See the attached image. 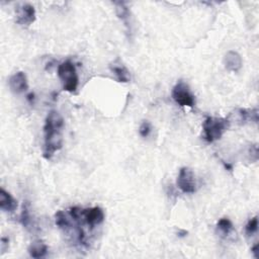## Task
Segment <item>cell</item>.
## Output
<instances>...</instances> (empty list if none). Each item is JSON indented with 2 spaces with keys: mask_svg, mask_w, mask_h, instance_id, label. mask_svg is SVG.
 Segmentation results:
<instances>
[{
  "mask_svg": "<svg viewBox=\"0 0 259 259\" xmlns=\"http://www.w3.org/2000/svg\"><path fill=\"white\" fill-rule=\"evenodd\" d=\"M172 98L180 106H188L193 108L195 104V99L193 94L190 93V89L187 83L184 81H179L172 89Z\"/></svg>",
  "mask_w": 259,
  "mask_h": 259,
  "instance_id": "cell-4",
  "label": "cell"
},
{
  "mask_svg": "<svg viewBox=\"0 0 259 259\" xmlns=\"http://www.w3.org/2000/svg\"><path fill=\"white\" fill-rule=\"evenodd\" d=\"M18 208V202L4 188L0 189V209L3 212H13Z\"/></svg>",
  "mask_w": 259,
  "mask_h": 259,
  "instance_id": "cell-12",
  "label": "cell"
},
{
  "mask_svg": "<svg viewBox=\"0 0 259 259\" xmlns=\"http://www.w3.org/2000/svg\"><path fill=\"white\" fill-rule=\"evenodd\" d=\"M152 131V127H151V124L149 123L148 120H143L142 124L139 128V133H140V136L143 137V138H147V137L150 135Z\"/></svg>",
  "mask_w": 259,
  "mask_h": 259,
  "instance_id": "cell-18",
  "label": "cell"
},
{
  "mask_svg": "<svg viewBox=\"0 0 259 259\" xmlns=\"http://www.w3.org/2000/svg\"><path fill=\"white\" fill-rule=\"evenodd\" d=\"M8 84H9V87H10L12 93L18 94H23L28 89L26 75L22 71L14 73L9 78Z\"/></svg>",
  "mask_w": 259,
  "mask_h": 259,
  "instance_id": "cell-8",
  "label": "cell"
},
{
  "mask_svg": "<svg viewBox=\"0 0 259 259\" xmlns=\"http://www.w3.org/2000/svg\"><path fill=\"white\" fill-rule=\"evenodd\" d=\"M21 223L24 228H28L30 223H32V218H30V210H29V204L25 202L23 207L22 215H21Z\"/></svg>",
  "mask_w": 259,
  "mask_h": 259,
  "instance_id": "cell-15",
  "label": "cell"
},
{
  "mask_svg": "<svg viewBox=\"0 0 259 259\" xmlns=\"http://www.w3.org/2000/svg\"><path fill=\"white\" fill-rule=\"evenodd\" d=\"M229 126L230 120L228 118L208 117L203 124L205 139L209 143L220 140Z\"/></svg>",
  "mask_w": 259,
  "mask_h": 259,
  "instance_id": "cell-2",
  "label": "cell"
},
{
  "mask_svg": "<svg viewBox=\"0 0 259 259\" xmlns=\"http://www.w3.org/2000/svg\"><path fill=\"white\" fill-rule=\"evenodd\" d=\"M36 21V9L28 3L22 4L17 8V23L22 26H28Z\"/></svg>",
  "mask_w": 259,
  "mask_h": 259,
  "instance_id": "cell-7",
  "label": "cell"
},
{
  "mask_svg": "<svg viewBox=\"0 0 259 259\" xmlns=\"http://www.w3.org/2000/svg\"><path fill=\"white\" fill-rule=\"evenodd\" d=\"M218 229L221 231V233H223L224 235H228L232 230H233V224L232 222L227 219V218H223L218 222Z\"/></svg>",
  "mask_w": 259,
  "mask_h": 259,
  "instance_id": "cell-16",
  "label": "cell"
},
{
  "mask_svg": "<svg viewBox=\"0 0 259 259\" xmlns=\"http://www.w3.org/2000/svg\"><path fill=\"white\" fill-rule=\"evenodd\" d=\"M257 249H258V244H255L252 247V253H253V255H254L255 258H257Z\"/></svg>",
  "mask_w": 259,
  "mask_h": 259,
  "instance_id": "cell-20",
  "label": "cell"
},
{
  "mask_svg": "<svg viewBox=\"0 0 259 259\" xmlns=\"http://www.w3.org/2000/svg\"><path fill=\"white\" fill-rule=\"evenodd\" d=\"M27 99L30 101V103H33V101L35 99V95L33 94H30L29 95H27Z\"/></svg>",
  "mask_w": 259,
  "mask_h": 259,
  "instance_id": "cell-22",
  "label": "cell"
},
{
  "mask_svg": "<svg viewBox=\"0 0 259 259\" xmlns=\"http://www.w3.org/2000/svg\"><path fill=\"white\" fill-rule=\"evenodd\" d=\"M257 230H258V218L254 217V218L250 219L249 222L247 223L245 231H246V234L248 236H252L253 234H255L257 232Z\"/></svg>",
  "mask_w": 259,
  "mask_h": 259,
  "instance_id": "cell-17",
  "label": "cell"
},
{
  "mask_svg": "<svg viewBox=\"0 0 259 259\" xmlns=\"http://www.w3.org/2000/svg\"><path fill=\"white\" fill-rule=\"evenodd\" d=\"M237 115V120L241 125H245L250 121H254L255 124H257L258 121V110L253 109V110H246V109H239L236 111Z\"/></svg>",
  "mask_w": 259,
  "mask_h": 259,
  "instance_id": "cell-13",
  "label": "cell"
},
{
  "mask_svg": "<svg viewBox=\"0 0 259 259\" xmlns=\"http://www.w3.org/2000/svg\"><path fill=\"white\" fill-rule=\"evenodd\" d=\"M116 12L118 18L125 24V26L128 29V33H132V24H131V11L125 2H116Z\"/></svg>",
  "mask_w": 259,
  "mask_h": 259,
  "instance_id": "cell-11",
  "label": "cell"
},
{
  "mask_svg": "<svg viewBox=\"0 0 259 259\" xmlns=\"http://www.w3.org/2000/svg\"><path fill=\"white\" fill-rule=\"evenodd\" d=\"M64 119L57 111H51L45 120L43 156L50 160L63 145Z\"/></svg>",
  "mask_w": 259,
  "mask_h": 259,
  "instance_id": "cell-1",
  "label": "cell"
},
{
  "mask_svg": "<svg viewBox=\"0 0 259 259\" xmlns=\"http://www.w3.org/2000/svg\"><path fill=\"white\" fill-rule=\"evenodd\" d=\"M58 76L63 84V89L68 93H75L78 87V75L75 65L71 61H65L58 66Z\"/></svg>",
  "mask_w": 259,
  "mask_h": 259,
  "instance_id": "cell-3",
  "label": "cell"
},
{
  "mask_svg": "<svg viewBox=\"0 0 259 259\" xmlns=\"http://www.w3.org/2000/svg\"><path fill=\"white\" fill-rule=\"evenodd\" d=\"M110 69L115 74L118 82L128 83L131 80V75L129 70L123 63H121V61L118 58L110 64Z\"/></svg>",
  "mask_w": 259,
  "mask_h": 259,
  "instance_id": "cell-9",
  "label": "cell"
},
{
  "mask_svg": "<svg viewBox=\"0 0 259 259\" xmlns=\"http://www.w3.org/2000/svg\"><path fill=\"white\" fill-rule=\"evenodd\" d=\"M225 68L230 72H238L242 68V58L239 53L235 51L227 52L224 56Z\"/></svg>",
  "mask_w": 259,
  "mask_h": 259,
  "instance_id": "cell-10",
  "label": "cell"
},
{
  "mask_svg": "<svg viewBox=\"0 0 259 259\" xmlns=\"http://www.w3.org/2000/svg\"><path fill=\"white\" fill-rule=\"evenodd\" d=\"M8 243H9L8 238H6V237L1 238V254H4L6 252V250L8 249Z\"/></svg>",
  "mask_w": 259,
  "mask_h": 259,
  "instance_id": "cell-19",
  "label": "cell"
},
{
  "mask_svg": "<svg viewBox=\"0 0 259 259\" xmlns=\"http://www.w3.org/2000/svg\"><path fill=\"white\" fill-rule=\"evenodd\" d=\"M81 218L85 225L91 230L96 226L100 225L104 221V212L99 207H94L90 209H82Z\"/></svg>",
  "mask_w": 259,
  "mask_h": 259,
  "instance_id": "cell-6",
  "label": "cell"
},
{
  "mask_svg": "<svg viewBox=\"0 0 259 259\" xmlns=\"http://www.w3.org/2000/svg\"><path fill=\"white\" fill-rule=\"evenodd\" d=\"M177 187L185 193H194L196 190V182L193 171L188 167H182L177 177Z\"/></svg>",
  "mask_w": 259,
  "mask_h": 259,
  "instance_id": "cell-5",
  "label": "cell"
},
{
  "mask_svg": "<svg viewBox=\"0 0 259 259\" xmlns=\"http://www.w3.org/2000/svg\"><path fill=\"white\" fill-rule=\"evenodd\" d=\"M29 256L33 258H42L48 253V246L42 240H36L29 245L27 249Z\"/></svg>",
  "mask_w": 259,
  "mask_h": 259,
  "instance_id": "cell-14",
  "label": "cell"
},
{
  "mask_svg": "<svg viewBox=\"0 0 259 259\" xmlns=\"http://www.w3.org/2000/svg\"><path fill=\"white\" fill-rule=\"evenodd\" d=\"M178 236L179 237H185V236H187L188 235V232L187 231H185V230H180L178 233Z\"/></svg>",
  "mask_w": 259,
  "mask_h": 259,
  "instance_id": "cell-21",
  "label": "cell"
}]
</instances>
